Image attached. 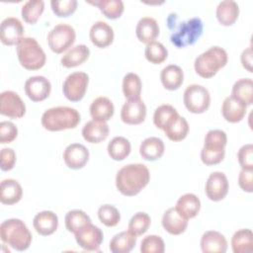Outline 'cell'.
I'll list each match as a JSON object with an SVG mask.
<instances>
[{"label": "cell", "instance_id": "8fae6325", "mask_svg": "<svg viewBox=\"0 0 253 253\" xmlns=\"http://www.w3.org/2000/svg\"><path fill=\"white\" fill-rule=\"evenodd\" d=\"M74 236L77 244L87 251L99 250L104 239L103 231L98 226L92 224V222L76 231Z\"/></svg>", "mask_w": 253, "mask_h": 253}, {"label": "cell", "instance_id": "ab89813d", "mask_svg": "<svg viewBox=\"0 0 253 253\" xmlns=\"http://www.w3.org/2000/svg\"><path fill=\"white\" fill-rule=\"evenodd\" d=\"M43 10L44 2L42 0H30L22 6L21 15L26 23L34 25L38 22Z\"/></svg>", "mask_w": 253, "mask_h": 253}, {"label": "cell", "instance_id": "5b68a950", "mask_svg": "<svg viewBox=\"0 0 253 253\" xmlns=\"http://www.w3.org/2000/svg\"><path fill=\"white\" fill-rule=\"evenodd\" d=\"M227 135L221 129H211L205 136L204 147L201 150V160L208 166L220 163L225 155Z\"/></svg>", "mask_w": 253, "mask_h": 253}, {"label": "cell", "instance_id": "c3c4849f", "mask_svg": "<svg viewBox=\"0 0 253 253\" xmlns=\"http://www.w3.org/2000/svg\"><path fill=\"white\" fill-rule=\"evenodd\" d=\"M18 135L17 126L11 122H1L0 123V143H10L16 139Z\"/></svg>", "mask_w": 253, "mask_h": 253}, {"label": "cell", "instance_id": "7a4b0ae2", "mask_svg": "<svg viewBox=\"0 0 253 253\" xmlns=\"http://www.w3.org/2000/svg\"><path fill=\"white\" fill-rule=\"evenodd\" d=\"M79 112L71 107L58 106L47 109L42 116V126L48 131L74 128L80 123Z\"/></svg>", "mask_w": 253, "mask_h": 253}, {"label": "cell", "instance_id": "cb8c5ba5", "mask_svg": "<svg viewBox=\"0 0 253 253\" xmlns=\"http://www.w3.org/2000/svg\"><path fill=\"white\" fill-rule=\"evenodd\" d=\"M135 35L139 42L146 44L155 41L159 35L158 23L151 17L141 18L136 25Z\"/></svg>", "mask_w": 253, "mask_h": 253}, {"label": "cell", "instance_id": "ee69618b", "mask_svg": "<svg viewBox=\"0 0 253 253\" xmlns=\"http://www.w3.org/2000/svg\"><path fill=\"white\" fill-rule=\"evenodd\" d=\"M150 223V216L146 212L139 211L131 216L128 222V230L134 235L140 236L148 230Z\"/></svg>", "mask_w": 253, "mask_h": 253}, {"label": "cell", "instance_id": "3957f363", "mask_svg": "<svg viewBox=\"0 0 253 253\" xmlns=\"http://www.w3.org/2000/svg\"><path fill=\"white\" fill-rule=\"evenodd\" d=\"M1 240L17 251L27 250L32 243V233L19 218H9L0 225Z\"/></svg>", "mask_w": 253, "mask_h": 253}, {"label": "cell", "instance_id": "f546056e", "mask_svg": "<svg viewBox=\"0 0 253 253\" xmlns=\"http://www.w3.org/2000/svg\"><path fill=\"white\" fill-rule=\"evenodd\" d=\"M175 209L181 215L189 220L199 213L201 210V201L195 194L187 193L179 198Z\"/></svg>", "mask_w": 253, "mask_h": 253}, {"label": "cell", "instance_id": "681fc988", "mask_svg": "<svg viewBox=\"0 0 253 253\" xmlns=\"http://www.w3.org/2000/svg\"><path fill=\"white\" fill-rule=\"evenodd\" d=\"M16 163V153L12 148L5 147L0 152V168L2 171H10Z\"/></svg>", "mask_w": 253, "mask_h": 253}, {"label": "cell", "instance_id": "30bf717a", "mask_svg": "<svg viewBox=\"0 0 253 253\" xmlns=\"http://www.w3.org/2000/svg\"><path fill=\"white\" fill-rule=\"evenodd\" d=\"M89 83V76L87 73L77 71L69 74L63 84L62 92L67 100L70 102H79L85 96Z\"/></svg>", "mask_w": 253, "mask_h": 253}, {"label": "cell", "instance_id": "f6af8a7d", "mask_svg": "<svg viewBox=\"0 0 253 253\" xmlns=\"http://www.w3.org/2000/svg\"><path fill=\"white\" fill-rule=\"evenodd\" d=\"M77 1L76 0H51L50 6L52 12L57 17H69L72 15L77 9Z\"/></svg>", "mask_w": 253, "mask_h": 253}, {"label": "cell", "instance_id": "4fadbf2b", "mask_svg": "<svg viewBox=\"0 0 253 253\" xmlns=\"http://www.w3.org/2000/svg\"><path fill=\"white\" fill-rule=\"evenodd\" d=\"M228 189L229 184L224 173L215 171L210 174L206 183L205 192L211 201L219 202L223 200L228 193Z\"/></svg>", "mask_w": 253, "mask_h": 253}, {"label": "cell", "instance_id": "2e32d148", "mask_svg": "<svg viewBox=\"0 0 253 253\" xmlns=\"http://www.w3.org/2000/svg\"><path fill=\"white\" fill-rule=\"evenodd\" d=\"M146 118V106L140 98L126 101L121 110V119L126 125H139Z\"/></svg>", "mask_w": 253, "mask_h": 253}, {"label": "cell", "instance_id": "8d00e7d4", "mask_svg": "<svg viewBox=\"0 0 253 253\" xmlns=\"http://www.w3.org/2000/svg\"><path fill=\"white\" fill-rule=\"evenodd\" d=\"M99 8L101 13L108 19L116 20L122 16L125 10L122 0H97L88 2Z\"/></svg>", "mask_w": 253, "mask_h": 253}, {"label": "cell", "instance_id": "f1b7e54d", "mask_svg": "<svg viewBox=\"0 0 253 253\" xmlns=\"http://www.w3.org/2000/svg\"><path fill=\"white\" fill-rule=\"evenodd\" d=\"M216 19L220 25L228 27L232 26L239 16V6L233 0L221 1L215 11Z\"/></svg>", "mask_w": 253, "mask_h": 253}, {"label": "cell", "instance_id": "277c9868", "mask_svg": "<svg viewBox=\"0 0 253 253\" xmlns=\"http://www.w3.org/2000/svg\"><path fill=\"white\" fill-rule=\"evenodd\" d=\"M228 56L220 46H211L197 56L194 62V68L198 75L203 78H211L217 71L227 63Z\"/></svg>", "mask_w": 253, "mask_h": 253}, {"label": "cell", "instance_id": "816d5d0a", "mask_svg": "<svg viewBox=\"0 0 253 253\" xmlns=\"http://www.w3.org/2000/svg\"><path fill=\"white\" fill-rule=\"evenodd\" d=\"M240 60L243 68H245L248 72H253L252 64H253V52H252V46H248L245 48L241 55H240Z\"/></svg>", "mask_w": 253, "mask_h": 253}, {"label": "cell", "instance_id": "6da1fadb", "mask_svg": "<svg viewBox=\"0 0 253 253\" xmlns=\"http://www.w3.org/2000/svg\"><path fill=\"white\" fill-rule=\"evenodd\" d=\"M149 180L150 173L144 164H127L118 171L116 187L122 195L133 197L147 186Z\"/></svg>", "mask_w": 253, "mask_h": 253}, {"label": "cell", "instance_id": "9a60e30c", "mask_svg": "<svg viewBox=\"0 0 253 253\" xmlns=\"http://www.w3.org/2000/svg\"><path fill=\"white\" fill-rule=\"evenodd\" d=\"M24 27L21 21L15 17L5 18L1 22L0 39L5 45H17L24 38Z\"/></svg>", "mask_w": 253, "mask_h": 253}, {"label": "cell", "instance_id": "7c38bea8", "mask_svg": "<svg viewBox=\"0 0 253 253\" xmlns=\"http://www.w3.org/2000/svg\"><path fill=\"white\" fill-rule=\"evenodd\" d=\"M0 114L11 119H20L26 114L25 103L16 92L4 91L0 94Z\"/></svg>", "mask_w": 253, "mask_h": 253}, {"label": "cell", "instance_id": "d6986e66", "mask_svg": "<svg viewBox=\"0 0 253 253\" xmlns=\"http://www.w3.org/2000/svg\"><path fill=\"white\" fill-rule=\"evenodd\" d=\"M247 106L233 96L224 99L221 106V114L223 119L231 124L239 123L246 115Z\"/></svg>", "mask_w": 253, "mask_h": 253}, {"label": "cell", "instance_id": "f907efd6", "mask_svg": "<svg viewBox=\"0 0 253 253\" xmlns=\"http://www.w3.org/2000/svg\"><path fill=\"white\" fill-rule=\"evenodd\" d=\"M239 187L247 193L253 192V170L241 169L238 175Z\"/></svg>", "mask_w": 253, "mask_h": 253}, {"label": "cell", "instance_id": "8992f818", "mask_svg": "<svg viewBox=\"0 0 253 253\" xmlns=\"http://www.w3.org/2000/svg\"><path fill=\"white\" fill-rule=\"evenodd\" d=\"M16 49L19 62L25 69L39 70L45 64V53L34 38L24 37L17 44Z\"/></svg>", "mask_w": 253, "mask_h": 253}, {"label": "cell", "instance_id": "7bdbcfd3", "mask_svg": "<svg viewBox=\"0 0 253 253\" xmlns=\"http://www.w3.org/2000/svg\"><path fill=\"white\" fill-rule=\"evenodd\" d=\"M98 217L104 225L114 227L120 222L121 213L115 206L106 204L98 209Z\"/></svg>", "mask_w": 253, "mask_h": 253}, {"label": "cell", "instance_id": "d590c367", "mask_svg": "<svg viewBox=\"0 0 253 253\" xmlns=\"http://www.w3.org/2000/svg\"><path fill=\"white\" fill-rule=\"evenodd\" d=\"M164 132L170 140L175 142L181 141L188 135L189 124L185 118L179 115L166 126Z\"/></svg>", "mask_w": 253, "mask_h": 253}, {"label": "cell", "instance_id": "ba28073f", "mask_svg": "<svg viewBox=\"0 0 253 253\" xmlns=\"http://www.w3.org/2000/svg\"><path fill=\"white\" fill-rule=\"evenodd\" d=\"M183 102L190 113L203 114L211 105V95L206 87L192 84L184 91Z\"/></svg>", "mask_w": 253, "mask_h": 253}, {"label": "cell", "instance_id": "1f68e13d", "mask_svg": "<svg viewBox=\"0 0 253 253\" xmlns=\"http://www.w3.org/2000/svg\"><path fill=\"white\" fill-rule=\"evenodd\" d=\"M137 236L129 230L117 233L110 241L109 248L113 253H128L136 244Z\"/></svg>", "mask_w": 253, "mask_h": 253}, {"label": "cell", "instance_id": "e575fe53", "mask_svg": "<svg viewBox=\"0 0 253 253\" xmlns=\"http://www.w3.org/2000/svg\"><path fill=\"white\" fill-rule=\"evenodd\" d=\"M231 96L235 97L246 106L253 103V81L251 78H241L237 80L231 90Z\"/></svg>", "mask_w": 253, "mask_h": 253}, {"label": "cell", "instance_id": "74e56055", "mask_svg": "<svg viewBox=\"0 0 253 253\" xmlns=\"http://www.w3.org/2000/svg\"><path fill=\"white\" fill-rule=\"evenodd\" d=\"M178 116V112L171 105H161L154 111L153 124L157 128L164 130L166 126Z\"/></svg>", "mask_w": 253, "mask_h": 253}, {"label": "cell", "instance_id": "ac0fdd59", "mask_svg": "<svg viewBox=\"0 0 253 253\" xmlns=\"http://www.w3.org/2000/svg\"><path fill=\"white\" fill-rule=\"evenodd\" d=\"M89 38L95 46L105 48L114 41V30L108 23L98 21L92 25L89 32Z\"/></svg>", "mask_w": 253, "mask_h": 253}, {"label": "cell", "instance_id": "52a82bcc", "mask_svg": "<svg viewBox=\"0 0 253 253\" xmlns=\"http://www.w3.org/2000/svg\"><path fill=\"white\" fill-rule=\"evenodd\" d=\"M203 31V21L198 17L181 22L177 29L172 32L170 37L171 43L178 48L192 45L201 38Z\"/></svg>", "mask_w": 253, "mask_h": 253}, {"label": "cell", "instance_id": "60d3db41", "mask_svg": "<svg viewBox=\"0 0 253 253\" xmlns=\"http://www.w3.org/2000/svg\"><path fill=\"white\" fill-rule=\"evenodd\" d=\"M141 86V80L136 73H126L123 79V93L126 99L140 98Z\"/></svg>", "mask_w": 253, "mask_h": 253}, {"label": "cell", "instance_id": "7dc6e473", "mask_svg": "<svg viewBox=\"0 0 253 253\" xmlns=\"http://www.w3.org/2000/svg\"><path fill=\"white\" fill-rule=\"evenodd\" d=\"M237 158L241 169L253 170V145L251 143L242 145L238 150Z\"/></svg>", "mask_w": 253, "mask_h": 253}, {"label": "cell", "instance_id": "bcb514c9", "mask_svg": "<svg viewBox=\"0 0 253 253\" xmlns=\"http://www.w3.org/2000/svg\"><path fill=\"white\" fill-rule=\"evenodd\" d=\"M165 251L164 240L158 235H147L140 243L141 253H163Z\"/></svg>", "mask_w": 253, "mask_h": 253}, {"label": "cell", "instance_id": "4316f807", "mask_svg": "<svg viewBox=\"0 0 253 253\" xmlns=\"http://www.w3.org/2000/svg\"><path fill=\"white\" fill-rule=\"evenodd\" d=\"M0 202L3 205H15L22 199L23 189L15 179H5L0 185Z\"/></svg>", "mask_w": 253, "mask_h": 253}, {"label": "cell", "instance_id": "e0dca14e", "mask_svg": "<svg viewBox=\"0 0 253 253\" xmlns=\"http://www.w3.org/2000/svg\"><path fill=\"white\" fill-rule=\"evenodd\" d=\"M63 160L68 168L73 170L81 169L89 160V150L81 143H71L64 149Z\"/></svg>", "mask_w": 253, "mask_h": 253}, {"label": "cell", "instance_id": "d6a6232c", "mask_svg": "<svg viewBox=\"0 0 253 253\" xmlns=\"http://www.w3.org/2000/svg\"><path fill=\"white\" fill-rule=\"evenodd\" d=\"M231 248L234 253H250L253 250V233L249 228L234 232L231 238Z\"/></svg>", "mask_w": 253, "mask_h": 253}, {"label": "cell", "instance_id": "83f0119b", "mask_svg": "<svg viewBox=\"0 0 253 253\" xmlns=\"http://www.w3.org/2000/svg\"><path fill=\"white\" fill-rule=\"evenodd\" d=\"M160 80L165 89L175 91L183 84L184 72L180 66L176 64H169L162 69L160 73Z\"/></svg>", "mask_w": 253, "mask_h": 253}, {"label": "cell", "instance_id": "b9f144b4", "mask_svg": "<svg viewBox=\"0 0 253 253\" xmlns=\"http://www.w3.org/2000/svg\"><path fill=\"white\" fill-rule=\"evenodd\" d=\"M144 55L147 61H149L150 63L160 64L166 60L168 56V51L161 42L153 41L146 44Z\"/></svg>", "mask_w": 253, "mask_h": 253}, {"label": "cell", "instance_id": "ffe728a7", "mask_svg": "<svg viewBox=\"0 0 253 253\" xmlns=\"http://www.w3.org/2000/svg\"><path fill=\"white\" fill-rule=\"evenodd\" d=\"M161 223L168 233L180 235L187 229L188 219L181 215L175 208H170L164 212Z\"/></svg>", "mask_w": 253, "mask_h": 253}, {"label": "cell", "instance_id": "484cf974", "mask_svg": "<svg viewBox=\"0 0 253 253\" xmlns=\"http://www.w3.org/2000/svg\"><path fill=\"white\" fill-rule=\"evenodd\" d=\"M165 151V145L162 139L150 136L145 138L139 146L140 156L147 161H155L160 159Z\"/></svg>", "mask_w": 253, "mask_h": 253}, {"label": "cell", "instance_id": "f35d334b", "mask_svg": "<svg viewBox=\"0 0 253 253\" xmlns=\"http://www.w3.org/2000/svg\"><path fill=\"white\" fill-rule=\"evenodd\" d=\"M65 227L69 232L75 233L79 229H81L83 226H85L88 223H91V218L89 215L81 211V210H72L69 211L64 218Z\"/></svg>", "mask_w": 253, "mask_h": 253}, {"label": "cell", "instance_id": "9c48e42d", "mask_svg": "<svg viewBox=\"0 0 253 253\" xmlns=\"http://www.w3.org/2000/svg\"><path fill=\"white\" fill-rule=\"evenodd\" d=\"M76 33L73 27L68 24L55 25L47 35V43L54 53H62L67 50L75 42Z\"/></svg>", "mask_w": 253, "mask_h": 253}, {"label": "cell", "instance_id": "4dcf8cb0", "mask_svg": "<svg viewBox=\"0 0 253 253\" xmlns=\"http://www.w3.org/2000/svg\"><path fill=\"white\" fill-rule=\"evenodd\" d=\"M90 55V49L86 44H77L70 48L60 59L62 66L66 68L76 67L84 63Z\"/></svg>", "mask_w": 253, "mask_h": 253}, {"label": "cell", "instance_id": "44dd1931", "mask_svg": "<svg viewBox=\"0 0 253 253\" xmlns=\"http://www.w3.org/2000/svg\"><path fill=\"white\" fill-rule=\"evenodd\" d=\"M201 249L204 253H224L227 250L226 238L218 231L208 230L202 235Z\"/></svg>", "mask_w": 253, "mask_h": 253}, {"label": "cell", "instance_id": "836d02e7", "mask_svg": "<svg viewBox=\"0 0 253 253\" xmlns=\"http://www.w3.org/2000/svg\"><path fill=\"white\" fill-rule=\"evenodd\" d=\"M109 156L115 161H122L126 159L131 150L130 142L124 136H115L107 147Z\"/></svg>", "mask_w": 253, "mask_h": 253}, {"label": "cell", "instance_id": "603a6c76", "mask_svg": "<svg viewBox=\"0 0 253 253\" xmlns=\"http://www.w3.org/2000/svg\"><path fill=\"white\" fill-rule=\"evenodd\" d=\"M109 126L106 122L89 121L82 128V136L89 143H100L109 135Z\"/></svg>", "mask_w": 253, "mask_h": 253}, {"label": "cell", "instance_id": "7402d4cb", "mask_svg": "<svg viewBox=\"0 0 253 253\" xmlns=\"http://www.w3.org/2000/svg\"><path fill=\"white\" fill-rule=\"evenodd\" d=\"M33 225L40 235L47 236L56 231L58 226V217L51 211H42L35 215Z\"/></svg>", "mask_w": 253, "mask_h": 253}, {"label": "cell", "instance_id": "d4e9b609", "mask_svg": "<svg viewBox=\"0 0 253 253\" xmlns=\"http://www.w3.org/2000/svg\"><path fill=\"white\" fill-rule=\"evenodd\" d=\"M115 113L113 102L104 96H100L93 100L90 105V115L94 121L107 122Z\"/></svg>", "mask_w": 253, "mask_h": 253}, {"label": "cell", "instance_id": "5bb4252c", "mask_svg": "<svg viewBox=\"0 0 253 253\" xmlns=\"http://www.w3.org/2000/svg\"><path fill=\"white\" fill-rule=\"evenodd\" d=\"M25 93L33 102L45 100L51 91V84L44 76L37 75L28 78L25 82Z\"/></svg>", "mask_w": 253, "mask_h": 253}]
</instances>
